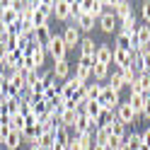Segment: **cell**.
<instances>
[{
	"label": "cell",
	"mask_w": 150,
	"mask_h": 150,
	"mask_svg": "<svg viewBox=\"0 0 150 150\" xmlns=\"http://www.w3.org/2000/svg\"><path fill=\"white\" fill-rule=\"evenodd\" d=\"M99 104H102V109H111V111H116V107L121 104V95L116 90H111V87H107L104 85V90H102V95H99Z\"/></svg>",
	"instance_id": "6da1fadb"
},
{
	"label": "cell",
	"mask_w": 150,
	"mask_h": 150,
	"mask_svg": "<svg viewBox=\"0 0 150 150\" xmlns=\"http://www.w3.org/2000/svg\"><path fill=\"white\" fill-rule=\"evenodd\" d=\"M46 53H51V58L58 63V61H65V53H68V46L63 44V36L61 34H53V39L49 44V49H46Z\"/></svg>",
	"instance_id": "7a4b0ae2"
},
{
	"label": "cell",
	"mask_w": 150,
	"mask_h": 150,
	"mask_svg": "<svg viewBox=\"0 0 150 150\" xmlns=\"http://www.w3.org/2000/svg\"><path fill=\"white\" fill-rule=\"evenodd\" d=\"M95 61L102 63V65H111V61H114V49H111L109 44H97Z\"/></svg>",
	"instance_id": "3957f363"
},
{
	"label": "cell",
	"mask_w": 150,
	"mask_h": 150,
	"mask_svg": "<svg viewBox=\"0 0 150 150\" xmlns=\"http://www.w3.org/2000/svg\"><path fill=\"white\" fill-rule=\"evenodd\" d=\"M116 119H119L124 126L136 124V114H133V109H131V104H128V102H121V104L116 107Z\"/></svg>",
	"instance_id": "277c9868"
},
{
	"label": "cell",
	"mask_w": 150,
	"mask_h": 150,
	"mask_svg": "<svg viewBox=\"0 0 150 150\" xmlns=\"http://www.w3.org/2000/svg\"><path fill=\"white\" fill-rule=\"evenodd\" d=\"M61 36H63V44L68 46V49H73V46H80V29H78V24L65 27Z\"/></svg>",
	"instance_id": "5b68a950"
},
{
	"label": "cell",
	"mask_w": 150,
	"mask_h": 150,
	"mask_svg": "<svg viewBox=\"0 0 150 150\" xmlns=\"http://www.w3.org/2000/svg\"><path fill=\"white\" fill-rule=\"evenodd\" d=\"M78 87H82V85H80L75 78H68V80L61 85V102H70V99L75 97V90H78Z\"/></svg>",
	"instance_id": "8992f818"
},
{
	"label": "cell",
	"mask_w": 150,
	"mask_h": 150,
	"mask_svg": "<svg viewBox=\"0 0 150 150\" xmlns=\"http://www.w3.org/2000/svg\"><path fill=\"white\" fill-rule=\"evenodd\" d=\"M44 133V128L39 126V124H27L24 126V131H22V140H27V143H36V140H39V136Z\"/></svg>",
	"instance_id": "52a82bcc"
},
{
	"label": "cell",
	"mask_w": 150,
	"mask_h": 150,
	"mask_svg": "<svg viewBox=\"0 0 150 150\" xmlns=\"http://www.w3.org/2000/svg\"><path fill=\"white\" fill-rule=\"evenodd\" d=\"M116 68H128V65H133V53H128L124 49H114V61Z\"/></svg>",
	"instance_id": "ba28073f"
},
{
	"label": "cell",
	"mask_w": 150,
	"mask_h": 150,
	"mask_svg": "<svg viewBox=\"0 0 150 150\" xmlns=\"http://www.w3.org/2000/svg\"><path fill=\"white\" fill-rule=\"evenodd\" d=\"M53 15L58 20H68L70 17V0H56L53 3Z\"/></svg>",
	"instance_id": "9c48e42d"
},
{
	"label": "cell",
	"mask_w": 150,
	"mask_h": 150,
	"mask_svg": "<svg viewBox=\"0 0 150 150\" xmlns=\"http://www.w3.org/2000/svg\"><path fill=\"white\" fill-rule=\"evenodd\" d=\"M136 39H138V51L145 49V46L150 44V24H138L136 29Z\"/></svg>",
	"instance_id": "30bf717a"
},
{
	"label": "cell",
	"mask_w": 150,
	"mask_h": 150,
	"mask_svg": "<svg viewBox=\"0 0 150 150\" xmlns=\"http://www.w3.org/2000/svg\"><path fill=\"white\" fill-rule=\"evenodd\" d=\"M0 107L5 109V114H20V107H22V97H10V99H5V102H0Z\"/></svg>",
	"instance_id": "8fae6325"
},
{
	"label": "cell",
	"mask_w": 150,
	"mask_h": 150,
	"mask_svg": "<svg viewBox=\"0 0 150 150\" xmlns=\"http://www.w3.org/2000/svg\"><path fill=\"white\" fill-rule=\"evenodd\" d=\"M78 114H80L78 109H63V111H61V116H58L61 126H65V128H73V126H75V119H78Z\"/></svg>",
	"instance_id": "7c38bea8"
},
{
	"label": "cell",
	"mask_w": 150,
	"mask_h": 150,
	"mask_svg": "<svg viewBox=\"0 0 150 150\" xmlns=\"http://www.w3.org/2000/svg\"><path fill=\"white\" fill-rule=\"evenodd\" d=\"M34 145H36V148H41V150H51V148L56 145V136H53V131H44Z\"/></svg>",
	"instance_id": "4fadbf2b"
},
{
	"label": "cell",
	"mask_w": 150,
	"mask_h": 150,
	"mask_svg": "<svg viewBox=\"0 0 150 150\" xmlns=\"http://www.w3.org/2000/svg\"><path fill=\"white\" fill-rule=\"evenodd\" d=\"M114 119H116V111H111V109H102V111H99V116L95 119V124H97V128H107Z\"/></svg>",
	"instance_id": "5bb4252c"
},
{
	"label": "cell",
	"mask_w": 150,
	"mask_h": 150,
	"mask_svg": "<svg viewBox=\"0 0 150 150\" xmlns=\"http://www.w3.org/2000/svg\"><path fill=\"white\" fill-rule=\"evenodd\" d=\"M119 22H121V32H126V34H133V32L138 29V24H136V15H133V12L124 15Z\"/></svg>",
	"instance_id": "9a60e30c"
},
{
	"label": "cell",
	"mask_w": 150,
	"mask_h": 150,
	"mask_svg": "<svg viewBox=\"0 0 150 150\" xmlns=\"http://www.w3.org/2000/svg\"><path fill=\"white\" fill-rule=\"evenodd\" d=\"M114 27H116L114 12H104V15H102V20H99V29L107 32V34H111V32H114Z\"/></svg>",
	"instance_id": "2e32d148"
},
{
	"label": "cell",
	"mask_w": 150,
	"mask_h": 150,
	"mask_svg": "<svg viewBox=\"0 0 150 150\" xmlns=\"http://www.w3.org/2000/svg\"><path fill=\"white\" fill-rule=\"evenodd\" d=\"M114 49H124V51H128V53H133L131 34H126V32H119V34H116V46H114Z\"/></svg>",
	"instance_id": "e0dca14e"
},
{
	"label": "cell",
	"mask_w": 150,
	"mask_h": 150,
	"mask_svg": "<svg viewBox=\"0 0 150 150\" xmlns=\"http://www.w3.org/2000/svg\"><path fill=\"white\" fill-rule=\"evenodd\" d=\"M53 75L58 80H68V75H70V63L68 61H58L53 65Z\"/></svg>",
	"instance_id": "ac0fdd59"
},
{
	"label": "cell",
	"mask_w": 150,
	"mask_h": 150,
	"mask_svg": "<svg viewBox=\"0 0 150 150\" xmlns=\"http://www.w3.org/2000/svg\"><path fill=\"white\" fill-rule=\"evenodd\" d=\"M80 111H82V114H87L92 121H95L99 116V111H102V104H99V102H85V107H82Z\"/></svg>",
	"instance_id": "d6986e66"
},
{
	"label": "cell",
	"mask_w": 150,
	"mask_h": 150,
	"mask_svg": "<svg viewBox=\"0 0 150 150\" xmlns=\"http://www.w3.org/2000/svg\"><path fill=\"white\" fill-rule=\"evenodd\" d=\"M3 143H5L7 150H17V148H20V143H22V133H17V131H10Z\"/></svg>",
	"instance_id": "ffe728a7"
},
{
	"label": "cell",
	"mask_w": 150,
	"mask_h": 150,
	"mask_svg": "<svg viewBox=\"0 0 150 150\" xmlns=\"http://www.w3.org/2000/svg\"><path fill=\"white\" fill-rule=\"evenodd\" d=\"M111 7H114V17H124V15H128V12H133L131 10V5L126 3V0H116V3H111Z\"/></svg>",
	"instance_id": "44dd1931"
},
{
	"label": "cell",
	"mask_w": 150,
	"mask_h": 150,
	"mask_svg": "<svg viewBox=\"0 0 150 150\" xmlns=\"http://www.w3.org/2000/svg\"><path fill=\"white\" fill-rule=\"evenodd\" d=\"M128 104H131V109H133V114L138 116V114H143L145 99H143V95H131V97H128Z\"/></svg>",
	"instance_id": "7402d4cb"
},
{
	"label": "cell",
	"mask_w": 150,
	"mask_h": 150,
	"mask_svg": "<svg viewBox=\"0 0 150 150\" xmlns=\"http://www.w3.org/2000/svg\"><path fill=\"white\" fill-rule=\"evenodd\" d=\"M107 87H111V90H116V92H121V87H124V78H121V73H119V68L109 75V85Z\"/></svg>",
	"instance_id": "603a6c76"
},
{
	"label": "cell",
	"mask_w": 150,
	"mask_h": 150,
	"mask_svg": "<svg viewBox=\"0 0 150 150\" xmlns=\"http://www.w3.org/2000/svg\"><path fill=\"white\" fill-rule=\"evenodd\" d=\"M92 75H95V80L102 82L109 78V65H102V63H95V68H92Z\"/></svg>",
	"instance_id": "cb8c5ba5"
},
{
	"label": "cell",
	"mask_w": 150,
	"mask_h": 150,
	"mask_svg": "<svg viewBox=\"0 0 150 150\" xmlns=\"http://www.w3.org/2000/svg\"><path fill=\"white\" fill-rule=\"evenodd\" d=\"M95 51H97V44L92 39H80V53L82 56H95Z\"/></svg>",
	"instance_id": "d4e9b609"
},
{
	"label": "cell",
	"mask_w": 150,
	"mask_h": 150,
	"mask_svg": "<svg viewBox=\"0 0 150 150\" xmlns=\"http://www.w3.org/2000/svg\"><path fill=\"white\" fill-rule=\"evenodd\" d=\"M109 138H111L109 126H107V128H97V133H95V145H107Z\"/></svg>",
	"instance_id": "484cf974"
},
{
	"label": "cell",
	"mask_w": 150,
	"mask_h": 150,
	"mask_svg": "<svg viewBox=\"0 0 150 150\" xmlns=\"http://www.w3.org/2000/svg\"><path fill=\"white\" fill-rule=\"evenodd\" d=\"M126 145L131 148V150H140L143 148V140H140V133H126Z\"/></svg>",
	"instance_id": "4316f807"
},
{
	"label": "cell",
	"mask_w": 150,
	"mask_h": 150,
	"mask_svg": "<svg viewBox=\"0 0 150 150\" xmlns=\"http://www.w3.org/2000/svg\"><path fill=\"white\" fill-rule=\"evenodd\" d=\"M102 90H104V85L102 82H95V85H87V102H97Z\"/></svg>",
	"instance_id": "83f0119b"
},
{
	"label": "cell",
	"mask_w": 150,
	"mask_h": 150,
	"mask_svg": "<svg viewBox=\"0 0 150 150\" xmlns=\"http://www.w3.org/2000/svg\"><path fill=\"white\" fill-rule=\"evenodd\" d=\"M24 126H27V119H24L22 114H15V116H10V128H12V131L22 133V131H24Z\"/></svg>",
	"instance_id": "f1b7e54d"
},
{
	"label": "cell",
	"mask_w": 150,
	"mask_h": 150,
	"mask_svg": "<svg viewBox=\"0 0 150 150\" xmlns=\"http://www.w3.org/2000/svg\"><path fill=\"white\" fill-rule=\"evenodd\" d=\"M119 73H121V78H124V85H131V82L138 78V73H136L133 65H128V68H119Z\"/></svg>",
	"instance_id": "f546056e"
},
{
	"label": "cell",
	"mask_w": 150,
	"mask_h": 150,
	"mask_svg": "<svg viewBox=\"0 0 150 150\" xmlns=\"http://www.w3.org/2000/svg\"><path fill=\"white\" fill-rule=\"evenodd\" d=\"M109 131H111V136H116V138H126V126L121 124L119 119H114L109 124Z\"/></svg>",
	"instance_id": "4dcf8cb0"
},
{
	"label": "cell",
	"mask_w": 150,
	"mask_h": 150,
	"mask_svg": "<svg viewBox=\"0 0 150 150\" xmlns=\"http://www.w3.org/2000/svg\"><path fill=\"white\" fill-rule=\"evenodd\" d=\"M92 75V70H87V68H82V65H75V75L73 78L80 82V85H87V78Z\"/></svg>",
	"instance_id": "1f68e13d"
},
{
	"label": "cell",
	"mask_w": 150,
	"mask_h": 150,
	"mask_svg": "<svg viewBox=\"0 0 150 150\" xmlns=\"http://www.w3.org/2000/svg\"><path fill=\"white\" fill-rule=\"evenodd\" d=\"M78 29H85V32L95 29V17H92V15H85V12H82V17L78 20Z\"/></svg>",
	"instance_id": "d6a6232c"
},
{
	"label": "cell",
	"mask_w": 150,
	"mask_h": 150,
	"mask_svg": "<svg viewBox=\"0 0 150 150\" xmlns=\"http://www.w3.org/2000/svg\"><path fill=\"white\" fill-rule=\"evenodd\" d=\"M32 58H34V63H36V68H39V65H44V61H46V49H41V46H34Z\"/></svg>",
	"instance_id": "836d02e7"
},
{
	"label": "cell",
	"mask_w": 150,
	"mask_h": 150,
	"mask_svg": "<svg viewBox=\"0 0 150 150\" xmlns=\"http://www.w3.org/2000/svg\"><path fill=\"white\" fill-rule=\"evenodd\" d=\"M36 10H41L44 15H53V0H36Z\"/></svg>",
	"instance_id": "e575fe53"
},
{
	"label": "cell",
	"mask_w": 150,
	"mask_h": 150,
	"mask_svg": "<svg viewBox=\"0 0 150 150\" xmlns=\"http://www.w3.org/2000/svg\"><path fill=\"white\" fill-rule=\"evenodd\" d=\"M70 17L75 20V24H78V20L82 17V7H80V0H70Z\"/></svg>",
	"instance_id": "d590c367"
},
{
	"label": "cell",
	"mask_w": 150,
	"mask_h": 150,
	"mask_svg": "<svg viewBox=\"0 0 150 150\" xmlns=\"http://www.w3.org/2000/svg\"><path fill=\"white\" fill-rule=\"evenodd\" d=\"M95 20H102V15H104V5H102V0H95V5H92V12H90Z\"/></svg>",
	"instance_id": "8d00e7d4"
},
{
	"label": "cell",
	"mask_w": 150,
	"mask_h": 150,
	"mask_svg": "<svg viewBox=\"0 0 150 150\" xmlns=\"http://www.w3.org/2000/svg\"><path fill=\"white\" fill-rule=\"evenodd\" d=\"M136 80H138V85L143 87V92L150 90V73H138V78H136Z\"/></svg>",
	"instance_id": "74e56055"
},
{
	"label": "cell",
	"mask_w": 150,
	"mask_h": 150,
	"mask_svg": "<svg viewBox=\"0 0 150 150\" xmlns=\"http://www.w3.org/2000/svg\"><path fill=\"white\" fill-rule=\"evenodd\" d=\"M95 56H80V63L78 65H82V68H87V70H92V68H95Z\"/></svg>",
	"instance_id": "f35d334b"
},
{
	"label": "cell",
	"mask_w": 150,
	"mask_h": 150,
	"mask_svg": "<svg viewBox=\"0 0 150 150\" xmlns=\"http://www.w3.org/2000/svg\"><path fill=\"white\" fill-rule=\"evenodd\" d=\"M140 15H143L145 24H150V0H145V3L140 5Z\"/></svg>",
	"instance_id": "ab89813d"
},
{
	"label": "cell",
	"mask_w": 150,
	"mask_h": 150,
	"mask_svg": "<svg viewBox=\"0 0 150 150\" xmlns=\"http://www.w3.org/2000/svg\"><path fill=\"white\" fill-rule=\"evenodd\" d=\"M68 150H82V145H80L78 136H73V138H70V143H68Z\"/></svg>",
	"instance_id": "60d3db41"
},
{
	"label": "cell",
	"mask_w": 150,
	"mask_h": 150,
	"mask_svg": "<svg viewBox=\"0 0 150 150\" xmlns=\"http://www.w3.org/2000/svg\"><path fill=\"white\" fill-rule=\"evenodd\" d=\"M140 140H143V145H145V148H150V126L143 131V133H140Z\"/></svg>",
	"instance_id": "b9f144b4"
},
{
	"label": "cell",
	"mask_w": 150,
	"mask_h": 150,
	"mask_svg": "<svg viewBox=\"0 0 150 150\" xmlns=\"http://www.w3.org/2000/svg\"><path fill=\"white\" fill-rule=\"evenodd\" d=\"M128 87H131V95H143V87L138 85V80H133V82H131Z\"/></svg>",
	"instance_id": "7bdbcfd3"
},
{
	"label": "cell",
	"mask_w": 150,
	"mask_h": 150,
	"mask_svg": "<svg viewBox=\"0 0 150 150\" xmlns=\"http://www.w3.org/2000/svg\"><path fill=\"white\" fill-rule=\"evenodd\" d=\"M143 116L150 121V99H145V104H143Z\"/></svg>",
	"instance_id": "ee69618b"
},
{
	"label": "cell",
	"mask_w": 150,
	"mask_h": 150,
	"mask_svg": "<svg viewBox=\"0 0 150 150\" xmlns=\"http://www.w3.org/2000/svg\"><path fill=\"white\" fill-rule=\"evenodd\" d=\"M51 150H68V145H61V143H56V145H53Z\"/></svg>",
	"instance_id": "f6af8a7d"
},
{
	"label": "cell",
	"mask_w": 150,
	"mask_h": 150,
	"mask_svg": "<svg viewBox=\"0 0 150 150\" xmlns=\"http://www.w3.org/2000/svg\"><path fill=\"white\" fill-rule=\"evenodd\" d=\"M92 150H107V145H95Z\"/></svg>",
	"instance_id": "bcb514c9"
},
{
	"label": "cell",
	"mask_w": 150,
	"mask_h": 150,
	"mask_svg": "<svg viewBox=\"0 0 150 150\" xmlns=\"http://www.w3.org/2000/svg\"><path fill=\"white\" fill-rule=\"evenodd\" d=\"M119 150H131V148H128V145H126V140H124V145H121V148H119Z\"/></svg>",
	"instance_id": "7dc6e473"
},
{
	"label": "cell",
	"mask_w": 150,
	"mask_h": 150,
	"mask_svg": "<svg viewBox=\"0 0 150 150\" xmlns=\"http://www.w3.org/2000/svg\"><path fill=\"white\" fill-rule=\"evenodd\" d=\"M29 150H41V148H36V145H32V148H29Z\"/></svg>",
	"instance_id": "c3c4849f"
}]
</instances>
